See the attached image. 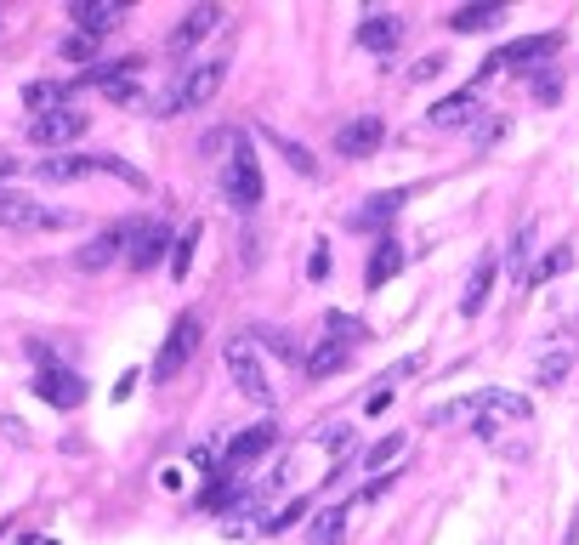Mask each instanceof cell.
Returning a JSON list of instances; mask_svg holds the SVG:
<instances>
[{"label": "cell", "mask_w": 579, "mask_h": 545, "mask_svg": "<svg viewBox=\"0 0 579 545\" xmlns=\"http://www.w3.org/2000/svg\"><path fill=\"white\" fill-rule=\"evenodd\" d=\"M222 80H228V52L205 57V63H193L182 80H176L165 97H148V114L154 120H176V114H193V108H205L222 91Z\"/></svg>", "instance_id": "cell-1"}, {"label": "cell", "mask_w": 579, "mask_h": 545, "mask_svg": "<svg viewBox=\"0 0 579 545\" xmlns=\"http://www.w3.org/2000/svg\"><path fill=\"white\" fill-rule=\"evenodd\" d=\"M222 194H228L233 211H256L262 205V165H256L250 137H233L228 154H222Z\"/></svg>", "instance_id": "cell-2"}, {"label": "cell", "mask_w": 579, "mask_h": 545, "mask_svg": "<svg viewBox=\"0 0 579 545\" xmlns=\"http://www.w3.org/2000/svg\"><path fill=\"white\" fill-rule=\"evenodd\" d=\"M0 228L6 233H57V228H74V216L57 211V205H40L23 188H0Z\"/></svg>", "instance_id": "cell-3"}, {"label": "cell", "mask_w": 579, "mask_h": 545, "mask_svg": "<svg viewBox=\"0 0 579 545\" xmlns=\"http://www.w3.org/2000/svg\"><path fill=\"white\" fill-rule=\"evenodd\" d=\"M222 364H228L233 387L245 392L256 409H273V381H267L262 370V352H256V341L250 335H228V347H222Z\"/></svg>", "instance_id": "cell-4"}, {"label": "cell", "mask_w": 579, "mask_h": 545, "mask_svg": "<svg viewBox=\"0 0 579 545\" xmlns=\"http://www.w3.org/2000/svg\"><path fill=\"white\" fill-rule=\"evenodd\" d=\"M199 341H205V318H199V313H176L171 335H165V347L154 352V381H159V387L188 370L193 352H199Z\"/></svg>", "instance_id": "cell-5"}, {"label": "cell", "mask_w": 579, "mask_h": 545, "mask_svg": "<svg viewBox=\"0 0 579 545\" xmlns=\"http://www.w3.org/2000/svg\"><path fill=\"white\" fill-rule=\"evenodd\" d=\"M176 233L165 228V222H154V216H142V222H131V233H125V267L131 273H154L165 256H171Z\"/></svg>", "instance_id": "cell-6"}, {"label": "cell", "mask_w": 579, "mask_h": 545, "mask_svg": "<svg viewBox=\"0 0 579 545\" xmlns=\"http://www.w3.org/2000/svg\"><path fill=\"white\" fill-rule=\"evenodd\" d=\"M562 35H523V40H511V46H500V52L483 63V74H477V86L489 80V74L500 69H534V63H545V57H557Z\"/></svg>", "instance_id": "cell-7"}, {"label": "cell", "mask_w": 579, "mask_h": 545, "mask_svg": "<svg viewBox=\"0 0 579 545\" xmlns=\"http://www.w3.org/2000/svg\"><path fill=\"white\" fill-rule=\"evenodd\" d=\"M273 443H279V426L273 421H256L250 426V432H239V438L228 443V455H222V466H216V477H239V472H250V466H256V460L267 455V449H273Z\"/></svg>", "instance_id": "cell-8"}, {"label": "cell", "mask_w": 579, "mask_h": 545, "mask_svg": "<svg viewBox=\"0 0 579 545\" xmlns=\"http://www.w3.org/2000/svg\"><path fill=\"white\" fill-rule=\"evenodd\" d=\"M409 199H415V188H386V194H369L358 211L347 216L352 233H386L392 222H398V211H404Z\"/></svg>", "instance_id": "cell-9"}, {"label": "cell", "mask_w": 579, "mask_h": 545, "mask_svg": "<svg viewBox=\"0 0 579 545\" xmlns=\"http://www.w3.org/2000/svg\"><path fill=\"white\" fill-rule=\"evenodd\" d=\"M35 392L46 398V404H57V409H80L86 404V381L74 370H63V364H40L35 370Z\"/></svg>", "instance_id": "cell-10"}, {"label": "cell", "mask_w": 579, "mask_h": 545, "mask_svg": "<svg viewBox=\"0 0 579 545\" xmlns=\"http://www.w3.org/2000/svg\"><path fill=\"white\" fill-rule=\"evenodd\" d=\"M381 142H386V125L375 120V114H364V120H347L341 131H335V154L341 159H369V154H381Z\"/></svg>", "instance_id": "cell-11"}, {"label": "cell", "mask_w": 579, "mask_h": 545, "mask_svg": "<svg viewBox=\"0 0 579 545\" xmlns=\"http://www.w3.org/2000/svg\"><path fill=\"white\" fill-rule=\"evenodd\" d=\"M29 137H35L40 148H57V154H63L74 137H86V114H80V108H57V114H40V120L29 125Z\"/></svg>", "instance_id": "cell-12"}, {"label": "cell", "mask_w": 579, "mask_h": 545, "mask_svg": "<svg viewBox=\"0 0 579 545\" xmlns=\"http://www.w3.org/2000/svg\"><path fill=\"white\" fill-rule=\"evenodd\" d=\"M216 23H222V6H193V12H182V23L171 29V40H165V52L171 57H188L199 40L211 35Z\"/></svg>", "instance_id": "cell-13"}, {"label": "cell", "mask_w": 579, "mask_h": 545, "mask_svg": "<svg viewBox=\"0 0 579 545\" xmlns=\"http://www.w3.org/2000/svg\"><path fill=\"white\" fill-rule=\"evenodd\" d=\"M125 233H131V222H114L108 233H97V239L74 256V267H80V273H108V267L125 256Z\"/></svg>", "instance_id": "cell-14"}, {"label": "cell", "mask_w": 579, "mask_h": 545, "mask_svg": "<svg viewBox=\"0 0 579 545\" xmlns=\"http://www.w3.org/2000/svg\"><path fill=\"white\" fill-rule=\"evenodd\" d=\"M477 114H483V97L466 86V91H455V97H443V103L426 108V125H432V131H455V125H472Z\"/></svg>", "instance_id": "cell-15"}, {"label": "cell", "mask_w": 579, "mask_h": 545, "mask_svg": "<svg viewBox=\"0 0 579 545\" xmlns=\"http://www.w3.org/2000/svg\"><path fill=\"white\" fill-rule=\"evenodd\" d=\"M398 40H404V18H398V12H381V18L358 23V46L375 52V57H392L398 52Z\"/></svg>", "instance_id": "cell-16"}, {"label": "cell", "mask_w": 579, "mask_h": 545, "mask_svg": "<svg viewBox=\"0 0 579 545\" xmlns=\"http://www.w3.org/2000/svg\"><path fill=\"white\" fill-rule=\"evenodd\" d=\"M69 12H74V35H91V40L108 35L125 18V6H108V0H74Z\"/></svg>", "instance_id": "cell-17"}, {"label": "cell", "mask_w": 579, "mask_h": 545, "mask_svg": "<svg viewBox=\"0 0 579 545\" xmlns=\"http://www.w3.org/2000/svg\"><path fill=\"white\" fill-rule=\"evenodd\" d=\"M398 267H404V245H398L392 233H381V245H375V256H369V267H364V284L381 290V284L398 279Z\"/></svg>", "instance_id": "cell-18"}, {"label": "cell", "mask_w": 579, "mask_h": 545, "mask_svg": "<svg viewBox=\"0 0 579 545\" xmlns=\"http://www.w3.org/2000/svg\"><path fill=\"white\" fill-rule=\"evenodd\" d=\"M506 23V0H489V6H460L449 12V29L455 35H483V29H500Z\"/></svg>", "instance_id": "cell-19"}, {"label": "cell", "mask_w": 579, "mask_h": 545, "mask_svg": "<svg viewBox=\"0 0 579 545\" xmlns=\"http://www.w3.org/2000/svg\"><path fill=\"white\" fill-rule=\"evenodd\" d=\"M40 176H46V182H80V176H97V154H46L40 159Z\"/></svg>", "instance_id": "cell-20"}, {"label": "cell", "mask_w": 579, "mask_h": 545, "mask_svg": "<svg viewBox=\"0 0 579 545\" xmlns=\"http://www.w3.org/2000/svg\"><path fill=\"white\" fill-rule=\"evenodd\" d=\"M494 273H500V262H494V256H483V262H477V273H472V284H466V296H460V318H477L483 307H489Z\"/></svg>", "instance_id": "cell-21"}, {"label": "cell", "mask_w": 579, "mask_h": 545, "mask_svg": "<svg viewBox=\"0 0 579 545\" xmlns=\"http://www.w3.org/2000/svg\"><path fill=\"white\" fill-rule=\"evenodd\" d=\"M23 103H29V114H57V108L74 103V86H57V80H35V86L23 91Z\"/></svg>", "instance_id": "cell-22"}, {"label": "cell", "mask_w": 579, "mask_h": 545, "mask_svg": "<svg viewBox=\"0 0 579 545\" xmlns=\"http://www.w3.org/2000/svg\"><path fill=\"white\" fill-rule=\"evenodd\" d=\"M307 381H330V375H341L347 370V347H335V341H324V347H313L307 352Z\"/></svg>", "instance_id": "cell-23"}, {"label": "cell", "mask_w": 579, "mask_h": 545, "mask_svg": "<svg viewBox=\"0 0 579 545\" xmlns=\"http://www.w3.org/2000/svg\"><path fill=\"white\" fill-rule=\"evenodd\" d=\"M267 142H273V148H279V159L284 165H296L301 176H318V159H313V148H301L296 137H279V131H262Z\"/></svg>", "instance_id": "cell-24"}, {"label": "cell", "mask_w": 579, "mask_h": 545, "mask_svg": "<svg viewBox=\"0 0 579 545\" xmlns=\"http://www.w3.org/2000/svg\"><path fill=\"white\" fill-rule=\"evenodd\" d=\"M250 341H262V347H273V352H279V358H290V364H307V352L296 347V335H290V330H273V324H256V330H250Z\"/></svg>", "instance_id": "cell-25"}, {"label": "cell", "mask_w": 579, "mask_h": 545, "mask_svg": "<svg viewBox=\"0 0 579 545\" xmlns=\"http://www.w3.org/2000/svg\"><path fill=\"white\" fill-rule=\"evenodd\" d=\"M324 330H330L335 347H358V341L369 335V324H358L352 313H324Z\"/></svg>", "instance_id": "cell-26"}, {"label": "cell", "mask_w": 579, "mask_h": 545, "mask_svg": "<svg viewBox=\"0 0 579 545\" xmlns=\"http://www.w3.org/2000/svg\"><path fill=\"white\" fill-rule=\"evenodd\" d=\"M347 534V506H324L313 517V545H335Z\"/></svg>", "instance_id": "cell-27"}, {"label": "cell", "mask_w": 579, "mask_h": 545, "mask_svg": "<svg viewBox=\"0 0 579 545\" xmlns=\"http://www.w3.org/2000/svg\"><path fill=\"white\" fill-rule=\"evenodd\" d=\"M97 52H103V46H97L91 35H69V40H57V57H63V63H86V69H97Z\"/></svg>", "instance_id": "cell-28"}, {"label": "cell", "mask_w": 579, "mask_h": 545, "mask_svg": "<svg viewBox=\"0 0 579 545\" xmlns=\"http://www.w3.org/2000/svg\"><path fill=\"white\" fill-rule=\"evenodd\" d=\"M97 176H120L125 188H137V194H148V176H142L137 165H125V159H114V154H97Z\"/></svg>", "instance_id": "cell-29"}, {"label": "cell", "mask_w": 579, "mask_h": 545, "mask_svg": "<svg viewBox=\"0 0 579 545\" xmlns=\"http://www.w3.org/2000/svg\"><path fill=\"white\" fill-rule=\"evenodd\" d=\"M562 267H568V245H557V250H545L540 262H528V290H534V284H545V279H557Z\"/></svg>", "instance_id": "cell-30"}, {"label": "cell", "mask_w": 579, "mask_h": 545, "mask_svg": "<svg viewBox=\"0 0 579 545\" xmlns=\"http://www.w3.org/2000/svg\"><path fill=\"white\" fill-rule=\"evenodd\" d=\"M568 370H574V358H568V352H545L540 370H534V381H540V387H562V381H568Z\"/></svg>", "instance_id": "cell-31"}, {"label": "cell", "mask_w": 579, "mask_h": 545, "mask_svg": "<svg viewBox=\"0 0 579 545\" xmlns=\"http://www.w3.org/2000/svg\"><path fill=\"white\" fill-rule=\"evenodd\" d=\"M193 245H199V228H182V233H176V245H171V279H188Z\"/></svg>", "instance_id": "cell-32"}, {"label": "cell", "mask_w": 579, "mask_h": 545, "mask_svg": "<svg viewBox=\"0 0 579 545\" xmlns=\"http://www.w3.org/2000/svg\"><path fill=\"white\" fill-rule=\"evenodd\" d=\"M528 245H534V228H517V239H511V279L517 284L528 279Z\"/></svg>", "instance_id": "cell-33"}, {"label": "cell", "mask_w": 579, "mask_h": 545, "mask_svg": "<svg viewBox=\"0 0 579 545\" xmlns=\"http://www.w3.org/2000/svg\"><path fill=\"white\" fill-rule=\"evenodd\" d=\"M301 511H307V500H290V506H284V511H273V517H267V534H284V528H290V523H301Z\"/></svg>", "instance_id": "cell-34"}, {"label": "cell", "mask_w": 579, "mask_h": 545, "mask_svg": "<svg viewBox=\"0 0 579 545\" xmlns=\"http://www.w3.org/2000/svg\"><path fill=\"white\" fill-rule=\"evenodd\" d=\"M398 449H404V432H386V438H381V443H375V449L364 455V466H381V460H392Z\"/></svg>", "instance_id": "cell-35"}, {"label": "cell", "mask_w": 579, "mask_h": 545, "mask_svg": "<svg viewBox=\"0 0 579 545\" xmlns=\"http://www.w3.org/2000/svg\"><path fill=\"white\" fill-rule=\"evenodd\" d=\"M307 279H330V245H313V256H307Z\"/></svg>", "instance_id": "cell-36"}, {"label": "cell", "mask_w": 579, "mask_h": 545, "mask_svg": "<svg viewBox=\"0 0 579 545\" xmlns=\"http://www.w3.org/2000/svg\"><path fill=\"white\" fill-rule=\"evenodd\" d=\"M443 69V52H432V57H421V63H415V69H409V80H432V74Z\"/></svg>", "instance_id": "cell-37"}, {"label": "cell", "mask_w": 579, "mask_h": 545, "mask_svg": "<svg viewBox=\"0 0 579 545\" xmlns=\"http://www.w3.org/2000/svg\"><path fill=\"white\" fill-rule=\"evenodd\" d=\"M386 404H392V387H375V392L364 398V415H381Z\"/></svg>", "instance_id": "cell-38"}, {"label": "cell", "mask_w": 579, "mask_h": 545, "mask_svg": "<svg viewBox=\"0 0 579 545\" xmlns=\"http://www.w3.org/2000/svg\"><path fill=\"white\" fill-rule=\"evenodd\" d=\"M0 188H18V159L0 154Z\"/></svg>", "instance_id": "cell-39"}, {"label": "cell", "mask_w": 579, "mask_h": 545, "mask_svg": "<svg viewBox=\"0 0 579 545\" xmlns=\"http://www.w3.org/2000/svg\"><path fill=\"white\" fill-rule=\"evenodd\" d=\"M392 483H398V477H375V483H369V489H364V494H358V500H381V494H386V489H392Z\"/></svg>", "instance_id": "cell-40"}, {"label": "cell", "mask_w": 579, "mask_h": 545, "mask_svg": "<svg viewBox=\"0 0 579 545\" xmlns=\"http://www.w3.org/2000/svg\"><path fill=\"white\" fill-rule=\"evenodd\" d=\"M534 91H540V103H557V97H562V86H557V80H540Z\"/></svg>", "instance_id": "cell-41"}]
</instances>
